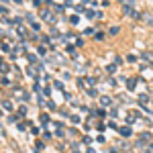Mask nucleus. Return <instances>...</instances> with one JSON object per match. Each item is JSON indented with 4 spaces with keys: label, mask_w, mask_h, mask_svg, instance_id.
I'll use <instances>...</instances> for the list:
<instances>
[{
    "label": "nucleus",
    "mask_w": 153,
    "mask_h": 153,
    "mask_svg": "<svg viewBox=\"0 0 153 153\" xmlns=\"http://www.w3.org/2000/svg\"><path fill=\"white\" fill-rule=\"evenodd\" d=\"M135 82H137L135 78H131V80H129V90H133V88H135Z\"/></svg>",
    "instance_id": "6"
},
{
    "label": "nucleus",
    "mask_w": 153,
    "mask_h": 153,
    "mask_svg": "<svg viewBox=\"0 0 153 153\" xmlns=\"http://www.w3.org/2000/svg\"><path fill=\"white\" fill-rule=\"evenodd\" d=\"M120 135H125V137H131V129H127V127H125V129H120Z\"/></svg>",
    "instance_id": "4"
},
{
    "label": "nucleus",
    "mask_w": 153,
    "mask_h": 153,
    "mask_svg": "<svg viewBox=\"0 0 153 153\" xmlns=\"http://www.w3.org/2000/svg\"><path fill=\"white\" fill-rule=\"evenodd\" d=\"M41 123H43V125H47V123H49V117H47V114H41Z\"/></svg>",
    "instance_id": "5"
},
{
    "label": "nucleus",
    "mask_w": 153,
    "mask_h": 153,
    "mask_svg": "<svg viewBox=\"0 0 153 153\" xmlns=\"http://www.w3.org/2000/svg\"><path fill=\"white\" fill-rule=\"evenodd\" d=\"M100 104L108 106V104H112V102H110V98H108V96H102V98H100Z\"/></svg>",
    "instance_id": "2"
},
{
    "label": "nucleus",
    "mask_w": 153,
    "mask_h": 153,
    "mask_svg": "<svg viewBox=\"0 0 153 153\" xmlns=\"http://www.w3.org/2000/svg\"><path fill=\"white\" fill-rule=\"evenodd\" d=\"M41 16H43V21H47V23H51V25L55 23V16H53L49 10H43V12H41Z\"/></svg>",
    "instance_id": "1"
},
{
    "label": "nucleus",
    "mask_w": 153,
    "mask_h": 153,
    "mask_svg": "<svg viewBox=\"0 0 153 153\" xmlns=\"http://www.w3.org/2000/svg\"><path fill=\"white\" fill-rule=\"evenodd\" d=\"M14 96H16V98H27V94H25L23 90H19V88L14 90Z\"/></svg>",
    "instance_id": "3"
}]
</instances>
